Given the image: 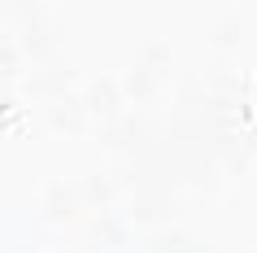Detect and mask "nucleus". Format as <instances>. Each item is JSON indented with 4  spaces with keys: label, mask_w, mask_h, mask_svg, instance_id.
Wrapping results in <instances>:
<instances>
[]
</instances>
